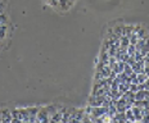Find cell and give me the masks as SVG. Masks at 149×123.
<instances>
[{"label": "cell", "mask_w": 149, "mask_h": 123, "mask_svg": "<svg viewBox=\"0 0 149 123\" xmlns=\"http://www.w3.org/2000/svg\"><path fill=\"white\" fill-rule=\"evenodd\" d=\"M145 99V90H139L135 92V100H144Z\"/></svg>", "instance_id": "9"}, {"label": "cell", "mask_w": 149, "mask_h": 123, "mask_svg": "<svg viewBox=\"0 0 149 123\" xmlns=\"http://www.w3.org/2000/svg\"><path fill=\"white\" fill-rule=\"evenodd\" d=\"M129 90L132 91V92H136V91H138V84H134V82H131V84H130Z\"/></svg>", "instance_id": "16"}, {"label": "cell", "mask_w": 149, "mask_h": 123, "mask_svg": "<svg viewBox=\"0 0 149 123\" xmlns=\"http://www.w3.org/2000/svg\"><path fill=\"white\" fill-rule=\"evenodd\" d=\"M123 28H125V24H118V26H116L113 28V32L116 36H118V37H121V36L123 35Z\"/></svg>", "instance_id": "7"}, {"label": "cell", "mask_w": 149, "mask_h": 123, "mask_svg": "<svg viewBox=\"0 0 149 123\" xmlns=\"http://www.w3.org/2000/svg\"><path fill=\"white\" fill-rule=\"evenodd\" d=\"M48 3L50 4V7L53 8H57V7H59V0H48Z\"/></svg>", "instance_id": "15"}, {"label": "cell", "mask_w": 149, "mask_h": 123, "mask_svg": "<svg viewBox=\"0 0 149 123\" xmlns=\"http://www.w3.org/2000/svg\"><path fill=\"white\" fill-rule=\"evenodd\" d=\"M134 32H135V26H134V24H126L125 28H123V35L127 36L129 39H130V36H131Z\"/></svg>", "instance_id": "5"}, {"label": "cell", "mask_w": 149, "mask_h": 123, "mask_svg": "<svg viewBox=\"0 0 149 123\" xmlns=\"http://www.w3.org/2000/svg\"><path fill=\"white\" fill-rule=\"evenodd\" d=\"M138 40H139V36L136 35V32H134L131 36H130V44H132V45H135L136 42H138Z\"/></svg>", "instance_id": "12"}, {"label": "cell", "mask_w": 149, "mask_h": 123, "mask_svg": "<svg viewBox=\"0 0 149 123\" xmlns=\"http://www.w3.org/2000/svg\"><path fill=\"white\" fill-rule=\"evenodd\" d=\"M136 54V48H135V45H132V44H130L129 46H127V55H135Z\"/></svg>", "instance_id": "11"}, {"label": "cell", "mask_w": 149, "mask_h": 123, "mask_svg": "<svg viewBox=\"0 0 149 123\" xmlns=\"http://www.w3.org/2000/svg\"><path fill=\"white\" fill-rule=\"evenodd\" d=\"M7 22H8V17L5 14V12H3V13H0V23H7Z\"/></svg>", "instance_id": "14"}, {"label": "cell", "mask_w": 149, "mask_h": 123, "mask_svg": "<svg viewBox=\"0 0 149 123\" xmlns=\"http://www.w3.org/2000/svg\"><path fill=\"white\" fill-rule=\"evenodd\" d=\"M123 72H125L126 75L129 76V75H131V73L134 72V70H132V67L130 66V64H127V63H126V64H125V68H123Z\"/></svg>", "instance_id": "13"}, {"label": "cell", "mask_w": 149, "mask_h": 123, "mask_svg": "<svg viewBox=\"0 0 149 123\" xmlns=\"http://www.w3.org/2000/svg\"><path fill=\"white\" fill-rule=\"evenodd\" d=\"M26 109H27V113H29V117H30V122H36L37 113H39L40 106H30V108H26Z\"/></svg>", "instance_id": "3"}, {"label": "cell", "mask_w": 149, "mask_h": 123, "mask_svg": "<svg viewBox=\"0 0 149 123\" xmlns=\"http://www.w3.org/2000/svg\"><path fill=\"white\" fill-rule=\"evenodd\" d=\"M144 58H147V59H149V51H148V53H147V55H145V57Z\"/></svg>", "instance_id": "18"}, {"label": "cell", "mask_w": 149, "mask_h": 123, "mask_svg": "<svg viewBox=\"0 0 149 123\" xmlns=\"http://www.w3.org/2000/svg\"><path fill=\"white\" fill-rule=\"evenodd\" d=\"M144 100H149V90H145V99Z\"/></svg>", "instance_id": "17"}, {"label": "cell", "mask_w": 149, "mask_h": 123, "mask_svg": "<svg viewBox=\"0 0 149 123\" xmlns=\"http://www.w3.org/2000/svg\"><path fill=\"white\" fill-rule=\"evenodd\" d=\"M148 79V76L145 75L144 72H141V73H138V84H144L145 81Z\"/></svg>", "instance_id": "10"}, {"label": "cell", "mask_w": 149, "mask_h": 123, "mask_svg": "<svg viewBox=\"0 0 149 123\" xmlns=\"http://www.w3.org/2000/svg\"><path fill=\"white\" fill-rule=\"evenodd\" d=\"M105 101V95H91L89 97L88 103L91 106H102Z\"/></svg>", "instance_id": "1"}, {"label": "cell", "mask_w": 149, "mask_h": 123, "mask_svg": "<svg viewBox=\"0 0 149 123\" xmlns=\"http://www.w3.org/2000/svg\"><path fill=\"white\" fill-rule=\"evenodd\" d=\"M120 41H121V46H123V48H127V46L130 45V39L127 37V36H125V35L121 36Z\"/></svg>", "instance_id": "8"}, {"label": "cell", "mask_w": 149, "mask_h": 123, "mask_svg": "<svg viewBox=\"0 0 149 123\" xmlns=\"http://www.w3.org/2000/svg\"><path fill=\"white\" fill-rule=\"evenodd\" d=\"M7 32H8L7 23H0V39L4 40L5 37H7Z\"/></svg>", "instance_id": "6"}, {"label": "cell", "mask_w": 149, "mask_h": 123, "mask_svg": "<svg viewBox=\"0 0 149 123\" xmlns=\"http://www.w3.org/2000/svg\"><path fill=\"white\" fill-rule=\"evenodd\" d=\"M135 32H136V35L139 36V39H144V40L149 39L148 31L145 28H143V27H140V26H135Z\"/></svg>", "instance_id": "4"}, {"label": "cell", "mask_w": 149, "mask_h": 123, "mask_svg": "<svg viewBox=\"0 0 149 123\" xmlns=\"http://www.w3.org/2000/svg\"><path fill=\"white\" fill-rule=\"evenodd\" d=\"M36 122H49V113L45 106H40L39 113H37Z\"/></svg>", "instance_id": "2"}]
</instances>
